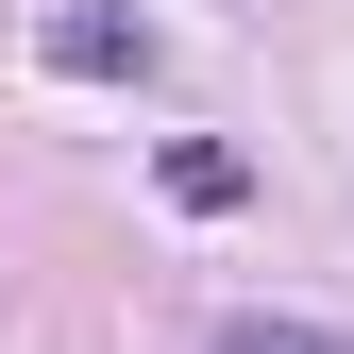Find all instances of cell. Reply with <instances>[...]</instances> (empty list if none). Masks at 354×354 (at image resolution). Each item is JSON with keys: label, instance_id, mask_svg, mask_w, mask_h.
<instances>
[{"label": "cell", "instance_id": "cell-3", "mask_svg": "<svg viewBox=\"0 0 354 354\" xmlns=\"http://www.w3.org/2000/svg\"><path fill=\"white\" fill-rule=\"evenodd\" d=\"M203 354H337V321H304V304H236Z\"/></svg>", "mask_w": 354, "mask_h": 354}, {"label": "cell", "instance_id": "cell-2", "mask_svg": "<svg viewBox=\"0 0 354 354\" xmlns=\"http://www.w3.org/2000/svg\"><path fill=\"white\" fill-rule=\"evenodd\" d=\"M152 186L186 203V219H236V203H253V152H219V136H169V152H152Z\"/></svg>", "mask_w": 354, "mask_h": 354}, {"label": "cell", "instance_id": "cell-1", "mask_svg": "<svg viewBox=\"0 0 354 354\" xmlns=\"http://www.w3.org/2000/svg\"><path fill=\"white\" fill-rule=\"evenodd\" d=\"M34 51H51L68 84H152V17H118V0H51Z\"/></svg>", "mask_w": 354, "mask_h": 354}]
</instances>
